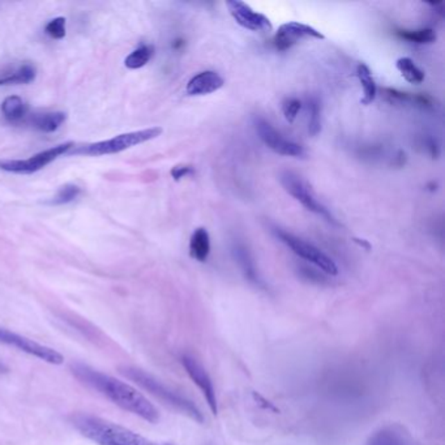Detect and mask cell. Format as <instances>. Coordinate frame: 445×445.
Instances as JSON below:
<instances>
[{
    "mask_svg": "<svg viewBox=\"0 0 445 445\" xmlns=\"http://www.w3.org/2000/svg\"><path fill=\"white\" fill-rule=\"evenodd\" d=\"M69 369L72 375L81 383L100 392L101 394L107 397L123 410L132 412L146 422L153 424L159 421V412L157 410L156 406L132 385L112 378L110 375H106L81 362H72L69 365Z\"/></svg>",
    "mask_w": 445,
    "mask_h": 445,
    "instance_id": "6da1fadb",
    "label": "cell"
},
{
    "mask_svg": "<svg viewBox=\"0 0 445 445\" xmlns=\"http://www.w3.org/2000/svg\"><path fill=\"white\" fill-rule=\"evenodd\" d=\"M80 434L98 445H158L141 435L100 417L78 412L71 417Z\"/></svg>",
    "mask_w": 445,
    "mask_h": 445,
    "instance_id": "7a4b0ae2",
    "label": "cell"
},
{
    "mask_svg": "<svg viewBox=\"0 0 445 445\" xmlns=\"http://www.w3.org/2000/svg\"><path fill=\"white\" fill-rule=\"evenodd\" d=\"M121 374L124 375L125 378L134 381L141 388L148 390L158 400L164 401L168 406L177 409L182 414H186L195 422L204 423V415L193 401L189 400V397L183 396L177 390L170 388L161 380H158L155 376H152L150 374L145 372L144 369L125 366V367H121Z\"/></svg>",
    "mask_w": 445,
    "mask_h": 445,
    "instance_id": "3957f363",
    "label": "cell"
},
{
    "mask_svg": "<svg viewBox=\"0 0 445 445\" xmlns=\"http://www.w3.org/2000/svg\"><path fill=\"white\" fill-rule=\"evenodd\" d=\"M161 134H162L161 127H152V128H146V130L134 131V132L115 136L110 140L78 146L72 150V155L91 157L115 155V153H121L123 150L130 149L136 145L143 144V143L157 139Z\"/></svg>",
    "mask_w": 445,
    "mask_h": 445,
    "instance_id": "277c9868",
    "label": "cell"
},
{
    "mask_svg": "<svg viewBox=\"0 0 445 445\" xmlns=\"http://www.w3.org/2000/svg\"><path fill=\"white\" fill-rule=\"evenodd\" d=\"M279 180H281V184L285 191L291 195L295 200L299 201L307 211L322 216L328 222L338 225L333 214L316 199V196L311 191V187L301 177H298L297 174H294L291 171H285L279 175Z\"/></svg>",
    "mask_w": 445,
    "mask_h": 445,
    "instance_id": "5b68a950",
    "label": "cell"
},
{
    "mask_svg": "<svg viewBox=\"0 0 445 445\" xmlns=\"http://www.w3.org/2000/svg\"><path fill=\"white\" fill-rule=\"evenodd\" d=\"M274 234L283 245H288L295 255L310 261L313 265L322 269L324 273L331 274V276L338 274L337 264L317 247H315L308 242H304L301 238L290 234L288 232H283L281 229H276Z\"/></svg>",
    "mask_w": 445,
    "mask_h": 445,
    "instance_id": "8992f818",
    "label": "cell"
},
{
    "mask_svg": "<svg viewBox=\"0 0 445 445\" xmlns=\"http://www.w3.org/2000/svg\"><path fill=\"white\" fill-rule=\"evenodd\" d=\"M72 148H75V144L69 141L46 149L28 159H3L0 161V170L13 174H33L54 162L58 157L63 156Z\"/></svg>",
    "mask_w": 445,
    "mask_h": 445,
    "instance_id": "52a82bcc",
    "label": "cell"
},
{
    "mask_svg": "<svg viewBox=\"0 0 445 445\" xmlns=\"http://www.w3.org/2000/svg\"><path fill=\"white\" fill-rule=\"evenodd\" d=\"M0 344L13 346L17 350L26 353L29 356H35L50 365L59 366V365H63L64 362L63 356L59 351H56L55 349L38 344L28 337L11 332L6 328H0Z\"/></svg>",
    "mask_w": 445,
    "mask_h": 445,
    "instance_id": "ba28073f",
    "label": "cell"
},
{
    "mask_svg": "<svg viewBox=\"0 0 445 445\" xmlns=\"http://www.w3.org/2000/svg\"><path fill=\"white\" fill-rule=\"evenodd\" d=\"M255 128L260 140L267 145L270 150L281 156L304 157L306 150L302 145L285 139L279 131L263 118L255 119Z\"/></svg>",
    "mask_w": 445,
    "mask_h": 445,
    "instance_id": "9c48e42d",
    "label": "cell"
},
{
    "mask_svg": "<svg viewBox=\"0 0 445 445\" xmlns=\"http://www.w3.org/2000/svg\"><path fill=\"white\" fill-rule=\"evenodd\" d=\"M182 366L186 369V372L189 374L191 380L198 385V388L200 390L204 399L208 402V406L211 409V412L214 415H217L218 412V400H217V394H216V388L214 384L211 381V378L209 374L207 372V369L201 365L200 362L193 358V356L184 354L180 358Z\"/></svg>",
    "mask_w": 445,
    "mask_h": 445,
    "instance_id": "30bf717a",
    "label": "cell"
},
{
    "mask_svg": "<svg viewBox=\"0 0 445 445\" xmlns=\"http://www.w3.org/2000/svg\"><path fill=\"white\" fill-rule=\"evenodd\" d=\"M230 15L235 23L251 32H270L273 25L265 15L254 11L247 3L241 0L226 1Z\"/></svg>",
    "mask_w": 445,
    "mask_h": 445,
    "instance_id": "8fae6325",
    "label": "cell"
},
{
    "mask_svg": "<svg viewBox=\"0 0 445 445\" xmlns=\"http://www.w3.org/2000/svg\"><path fill=\"white\" fill-rule=\"evenodd\" d=\"M303 38H315V40H324L325 35L320 33L317 29L312 28L306 24L290 21L282 24L274 35V46L279 51H286L290 47L298 44Z\"/></svg>",
    "mask_w": 445,
    "mask_h": 445,
    "instance_id": "7c38bea8",
    "label": "cell"
},
{
    "mask_svg": "<svg viewBox=\"0 0 445 445\" xmlns=\"http://www.w3.org/2000/svg\"><path fill=\"white\" fill-rule=\"evenodd\" d=\"M366 445H415L410 433L401 424L380 427L368 437Z\"/></svg>",
    "mask_w": 445,
    "mask_h": 445,
    "instance_id": "4fadbf2b",
    "label": "cell"
},
{
    "mask_svg": "<svg viewBox=\"0 0 445 445\" xmlns=\"http://www.w3.org/2000/svg\"><path fill=\"white\" fill-rule=\"evenodd\" d=\"M225 84L222 76L214 71H204L191 78L186 91L189 96H208L221 89Z\"/></svg>",
    "mask_w": 445,
    "mask_h": 445,
    "instance_id": "5bb4252c",
    "label": "cell"
},
{
    "mask_svg": "<svg viewBox=\"0 0 445 445\" xmlns=\"http://www.w3.org/2000/svg\"><path fill=\"white\" fill-rule=\"evenodd\" d=\"M66 118H67L66 112H41V114L28 115L25 123L32 125L34 130L50 134L56 131L64 123Z\"/></svg>",
    "mask_w": 445,
    "mask_h": 445,
    "instance_id": "9a60e30c",
    "label": "cell"
},
{
    "mask_svg": "<svg viewBox=\"0 0 445 445\" xmlns=\"http://www.w3.org/2000/svg\"><path fill=\"white\" fill-rule=\"evenodd\" d=\"M211 254V236L207 229L199 227L191 235L189 255L196 261L205 263Z\"/></svg>",
    "mask_w": 445,
    "mask_h": 445,
    "instance_id": "2e32d148",
    "label": "cell"
},
{
    "mask_svg": "<svg viewBox=\"0 0 445 445\" xmlns=\"http://www.w3.org/2000/svg\"><path fill=\"white\" fill-rule=\"evenodd\" d=\"M1 114L3 116L11 123L25 122L29 115V106L21 97L11 96L7 97L1 103Z\"/></svg>",
    "mask_w": 445,
    "mask_h": 445,
    "instance_id": "e0dca14e",
    "label": "cell"
},
{
    "mask_svg": "<svg viewBox=\"0 0 445 445\" xmlns=\"http://www.w3.org/2000/svg\"><path fill=\"white\" fill-rule=\"evenodd\" d=\"M37 76V69L30 63H24L23 66L15 68L0 75V85H19L30 84Z\"/></svg>",
    "mask_w": 445,
    "mask_h": 445,
    "instance_id": "ac0fdd59",
    "label": "cell"
},
{
    "mask_svg": "<svg viewBox=\"0 0 445 445\" xmlns=\"http://www.w3.org/2000/svg\"><path fill=\"white\" fill-rule=\"evenodd\" d=\"M356 76L359 78L362 89H363V97L360 100L362 105H366V106L371 105L376 98L378 87H376V82L372 78V72H371V69H369L367 64H365V63L358 64Z\"/></svg>",
    "mask_w": 445,
    "mask_h": 445,
    "instance_id": "d6986e66",
    "label": "cell"
},
{
    "mask_svg": "<svg viewBox=\"0 0 445 445\" xmlns=\"http://www.w3.org/2000/svg\"><path fill=\"white\" fill-rule=\"evenodd\" d=\"M235 257L238 260V264L242 268L243 273H245V279H248L250 282H252L254 285H256L259 288L264 286L263 279H260L259 273H257L255 264L251 259V255L248 252V250H245L243 245H236L235 247Z\"/></svg>",
    "mask_w": 445,
    "mask_h": 445,
    "instance_id": "ffe728a7",
    "label": "cell"
},
{
    "mask_svg": "<svg viewBox=\"0 0 445 445\" xmlns=\"http://www.w3.org/2000/svg\"><path fill=\"white\" fill-rule=\"evenodd\" d=\"M384 97L385 100L390 101L392 103H414L419 105L422 107L433 106V100L423 94H410V93H402L396 89H384Z\"/></svg>",
    "mask_w": 445,
    "mask_h": 445,
    "instance_id": "44dd1931",
    "label": "cell"
},
{
    "mask_svg": "<svg viewBox=\"0 0 445 445\" xmlns=\"http://www.w3.org/2000/svg\"><path fill=\"white\" fill-rule=\"evenodd\" d=\"M396 67L400 71L401 76L410 84H422L424 81V72L410 58H400L396 63Z\"/></svg>",
    "mask_w": 445,
    "mask_h": 445,
    "instance_id": "7402d4cb",
    "label": "cell"
},
{
    "mask_svg": "<svg viewBox=\"0 0 445 445\" xmlns=\"http://www.w3.org/2000/svg\"><path fill=\"white\" fill-rule=\"evenodd\" d=\"M155 55V47L152 45H141L134 50L130 55L125 58L124 64L130 69H139L149 63V60Z\"/></svg>",
    "mask_w": 445,
    "mask_h": 445,
    "instance_id": "603a6c76",
    "label": "cell"
},
{
    "mask_svg": "<svg viewBox=\"0 0 445 445\" xmlns=\"http://www.w3.org/2000/svg\"><path fill=\"white\" fill-rule=\"evenodd\" d=\"M396 34L401 40H405L408 42L417 44V45H430L436 41V33L434 29H418V30H397Z\"/></svg>",
    "mask_w": 445,
    "mask_h": 445,
    "instance_id": "cb8c5ba5",
    "label": "cell"
},
{
    "mask_svg": "<svg viewBox=\"0 0 445 445\" xmlns=\"http://www.w3.org/2000/svg\"><path fill=\"white\" fill-rule=\"evenodd\" d=\"M308 134L317 136L322 131V106L317 98L308 101Z\"/></svg>",
    "mask_w": 445,
    "mask_h": 445,
    "instance_id": "d4e9b609",
    "label": "cell"
},
{
    "mask_svg": "<svg viewBox=\"0 0 445 445\" xmlns=\"http://www.w3.org/2000/svg\"><path fill=\"white\" fill-rule=\"evenodd\" d=\"M80 193H81V189L76 184H66V186L59 189V191L56 192L55 196L53 198V200L50 201V204H53V205H64V204L76 200L80 196Z\"/></svg>",
    "mask_w": 445,
    "mask_h": 445,
    "instance_id": "484cf974",
    "label": "cell"
},
{
    "mask_svg": "<svg viewBox=\"0 0 445 445\" xmlns=\"http://www.w3.org/2000/svg\"><path fill=\"white\" fill-rule=\"evenodd\" d=\"M45 32L53 40H62L66 37V19L56 17L46 25Z\"/></svg>",
    "mask_w": 445,
    "mask_h": 445,
    "instance_id": "4316f807",
    "label": "cell"
},
{
    "mask_svg": "<svg viewBox=\"0 0 445 445\" xmlns=\"http://www.w3.org/2000/svg\"><path fill=\"white\" fill-rule=\"evenodd\" d=\"M302 102L298 98H286L282 102V112L285 115V119L289 123H294L297 119L298 114L301 112Z\"/></svg>",
    "mask_w": 445,
    "mask_h": 445,
    "instance_id": "83f0119b",
    "label": "cell"
},
{
    "mask_svg": "<svg viewBox=\"0 0 445 445\" xmlns=\"http://www.w3.org/2000/svg\"><path fill=\"white\" fill-rule=\"evenodd\" d=\"M170 174L174 180L178 182L180 179L186 178L189 175H195V167L192 165H177L171 168Z\"/></svg>",
    "mask_w": 445,
    "mask_h": 445,
    "instance_id": "f1b7e54d",
    "label": "cell"
},
{
    "mask_svg": "<svg viewBox=\"0 0 445 445\" xmlns=\"http://www.w3.org/2000/svg\"><path fill=\"white\" fill-rule=\"evenodd\" d=\"M356 241V243L359 245H362V247H365L366 250H369L371 248V245H369V243H368L367 241H365V239H354Z\"/></svg>",
    "mask_w": 445,
    "mask_h": 445,
    "instance_id": "f546056e",
    "label": "cell"
},
{
    "mask_svg": "<svg viewBox=\"0 0 445 445\" xmlns=\"http://www.w3.org/2000/svg\"><path fill=\"white\" fill-rule=\"evenodd\" d=\"M164 445H170V444H164Z\"/></svg>",
    "mask_w": 445,
    "mask_h": 445,
    "instance_id": "4dcf8cb0",
    "label": "cell"
}]
</instances>
